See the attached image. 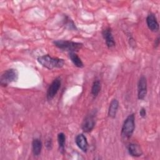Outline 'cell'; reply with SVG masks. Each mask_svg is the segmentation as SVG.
Wrapping results in <instances>:
<instances>
[{"mask_svg": "<svg viewBox=\"0 0 160 160\" xmlns=\"http://www.w3.org/2000/svg\"><path fill=\"white\" fill-rule=\"evenodd\" d=\"M102 36H103L104 39H105L106 44L107 46L109 48H112L115 46L116 42H115L114 37H113L112 34V31H111L110 28H105L102 31Z\"/></svg>", "mask_w": 160, "mask_h": 160, "instance_id": "obj_8", "label": "cell"}, {"mask_svg": "<svg viewBox=\"0 0 160 160\" xmlns=\"http://www.w3.org/2000/svg\"><path fill=\"white\" fill-rule=\"evenodd\" d=\"M135 128V116L134 114H129L124 120L122 129L121 135L123 139L128 140L132 135Z\"/></svg>", "mask_w": 160, "mask_h": 160, "instance_id": "obj_2", "label": "cell"}, {"mask_svg": "<svg viewBox=\"0 0 160 160\" xmlns=\"http://www.w3.org/2000/svg\"><path fill=\"white\" fill-rule=\"evenodd\" d=\"M63 21H64V25L65 26V27L66 28L71 29V30H76L77 29V28L75 26V24L68 16H66Z\"/></svg>", "mask_w": 160, "mask_h": 160, "instance_id": "obj_17", "label": "cell"}, {"mask_svg": "<svg viewBox=\"0 0 160 160\" xmlns=\"http://www.w3.org/2000/svg\"><path fill=\"white\" fill-rule=\"evenodd\" d=\"M61 84L60 78H56L49 85L46 93V97L48 100H51L56 95Z\"/></svg>", "mask_w": 160, "mask_h": 160, "instance_id": "obj_6", "label": "cell"}, {"mask_svg": "<svg viewBox=\"0 0 160 160\" xmlns=\"http://www.w3.org/2000/svg\"><path fill=\"white\" fill-rule=\"evenodd\" d=\"M95 117L96 113L94 112H90L85 117L81 125V128L84 132H89L93 129L95 126Z\"/></svg>", "mask_w": 160, "mask_h": 160, "instance_id": "obj_5", "label": "cell"}, {"mask_svg": "<svg viewBox=\"0 0 160 160\" xmlns=\"http://www.w3.org/2000/svg\"><path fill=\"white\" fill-rule=\"evenodd\" d=\"M38 61L43 67L48 69L61 68L64 65L65 63L64 59L58 58H53L49 54L39 56L38 58Z\"/></svg>", "mask_w": 160, "mask_h": 160, "instance_id": "obj_1", "label": "cell"}, {"mask_svg": "<svg viewBox=\"0 0 160 160\" xmlns=\"http://www.w3.org/2000/svg\"><path fill=\"white\" fill-rule=\"evenodd\" d=\"M146 23L148 25V28L153 32H157L159 30V23L157 21V18L156 16L150 13L148 15L146 18Z\"/></svg>", "mask_w": 160, "mask_h": 160, "instance_id": "obj_9", "label": "cell"}, {"mask_svg": "<svg viewBox=\"0 0 160 160\" xmlns=\"http://www.w3.org/2000/svg\"><path fill=\"white\" fill-rule=\"evenodd\" d=\"M42 146V144L41 139L38 138H35L33 139L32 142V152L34 156H38L41 154Z\"/></svg>", "mask_w": 160, "mask_h": 160, "instance_id": "obj_13", "label": "cell"}, {"mask_svg": "<svg viewBox=\"0 0 160 160\" xmlns=\"http://www.w3.org/2000/svg\"><path fill=\"white\" fill-rule=\"evenodd\" d=\"M147 94V80L145 76H142L138 84V98L140 100L144 99Z\"/></svg>", "mask_w": 160, "mask_h": 160, "instance_id": "obj_7", "label": "cell"}, {"mask_svg": "<svg viewBox=\"0 0 160 160\" xmlns=\"http://www.w3.org/2000/svg\"><path fill=\"white\" fill-rule=\"evenodd\" d=\"M159 38L158 37L156 40H155V42H154V46L156 48L159 46Z\"/></svg>", "mask_w": 160, "mask_h": 160, "instance_id": "obj_20", "label": "cell"}, {"mask_svg": "<svg viewBox=\"0 0 160 160\" xmlns=\"http://www.w3.org/2000/svg\"><path fill=\"white\" fill-rule=\"evenodd\" d=\"M18 72L14 69H9L4 71L1 75L0 84L2 86H7L9 83L18 79Z\"/></svg>", "mask_w": 160, "mask_h": 160, "instance_id": "obj_4", "label": "cell"}, {"mask_svg": "<svg viewBox=\"0 0 160 160\" xmlns=\"http://www.w3.org/2000/svg\"><path fill=\"white\" fill-rule=\"evenodd\" d=\"M53 44L59 49L69 52L78 51L82 47V43L66 40H56L53 41Z\"/></svg>", "mask_w": 160, "mask_h": 160, "instance_id": "obj_3", "label": "cell"}, {"mask_svg": "<svg viewBox=\"0 0 160 160\" xmlns=\"http://www.w3.org/2000/svg\"><path fill=\"white\" fill-rule=\"evenodd\" d=\"M58 142L59 144V148L62 153L64 152L65 148V142H66V136L63 132H60L58 134Z\"/></svg>", "mask_w": 160, "mask_h": 160, "instance_id": "obj_15", "label": "cell"}, {"mask_svg": "<svg viewBox=\"0 0 160 160\" xmlns=\"http://www.w3.org/2000/svg\"><path fill=\"white\" fill-rule=\"evenodd\" d=\"M101 90V82L99 80H95L91 88V94L93 96L96 97L98 95L99 91Z\"/></svg>", "mask_w": 160, "mask_h": 160, "instance_id": "obj_16", "label": "cell"}, {"mask_svg": "<svg viewBox=\"0 0 160 160\" xmlns=\"http://www.w3.org/2000/svg\"><path fill=\"white\" fill-rule=\"evenodd\" d=\"M119 108V102L117 99H114L111 101L108 109V115L111 118H114Z\"/></svg>", "mask_w": 160, "mask_h": 160, "instance_id": "obj_12", "label": "cell"}, {"mask_svg": "<svg viewBox=\"0 0 160 160\" xmlns=\"http://www.w3.org/2000/svg\"><path fill=\"white\" fill-rule=\"evenodd\" d=\"M69 56L72 63L78 68H82L84 67V64L81 58L74 52H69Z\"/></svg>", "mask_w": 160, "mask_h": 160, "instance_id": "obj_14", "label": "cell"}, {"mask_svg": "<svg viewBox=\"0 0 160 160\" xmlns=\"http://www.w3.org/2000/svg\"><path fill=\"white\" fill-rule=\"evenodd\" d=\"M75 142L78 148L83 152H86L88 151V143L86 136L83 134H79L75 138Z\"/></svg>", "mask_w": 160, "mask_h": 160, "instance_id": "obj_10", "label": "cell"}, {"mask_svg": "<svg viewBox=\"0 0 160 160\" xmlns=\"http://www.w3.org/2000/svg\"><path fill=\"white\" fill-rule=\"evenodd\" d=\"M46 146L48 149H51L52 147V141L51 139H48L46 142Z\"/></svg>", "mask_w": 160, "mask_h": 160, "instance_id": "obj_19", "label": "cell"}, {"mask_svg": "<svg viewBox=\"0 0 160 160\" xmlns=\"http://www.w3.org/2000/svg\"><path fill=\"white\" fill-rule=\"evenodd\" d=\"M139 114H140V116H141L142 118H145V117H146V109L144 108H142L140 109Z\"/></svg>", "mask_w": 160, "mask_h": 160, "instance_id": "obj_18", "label": "cell"}, {"mask_svg": "<svg viewBox=\"0 0 160 160\" xmlns=\"http://www.w3.org/2000/svg\"><path fill=\"white\" fill-rule=\"evenodd\" d=\"M128 150L129 154L134 157H139L142 154V151L141 146L135 143H130L128 145Z\"/></svg>", "mask_w": 160, "mask_h": 160, "instance_id": "obj_11", "label": "cell"}]
</instances>
